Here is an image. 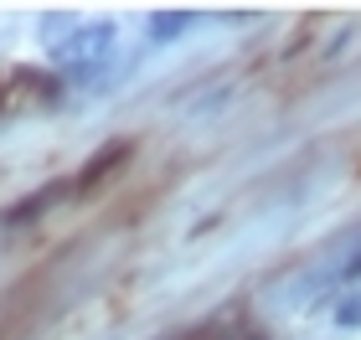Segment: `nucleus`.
I'll use <instances>...</instances> for the list:
<instances>
[{"label":"nucleus","mask_w":361,"mask_h":340,"mask_svg":"<svg viewBox=\"0 0 361 340\" xmlns=\"http://www.w3.org/2000/svg\"><path fill=\"white\" fill-rule=\"evenodd\" d=\"M47 289V273L37 279H21V289L6 299V315H0V340H26L31 320H37V294Z\"/></svg>","instance_id":"obj_1"},{"label":"nucleus","mask_w":361,"mask_h":340,"mask_svg":"<svg viewBox=\"0 0 361 340\" xmlns=\"http://www.w3.org/2000/svg\"><path fill=\"white\" fill-rule=\"evenodd\" d=\"M351 170H356V175H361V144H356V155H351Z\"/></svg>","instance_id":"obj_4"},{"label":"nucleus","mask_w":361,"mask_h":340,"mask_svg":"<svg viewBox=\"0 0 361 340\" xmlns=\"http://www.w3.org/2000/svg\"><path fill=\"white\" fill-rule=\"evenodd\" d=\"M351 279H356V294H351L346 304H341V315H336L346 330H356V325H361V263H356V273H351Z\"/></svg>","instance_id":"obj_3"},{"label":"nucleus","mask_w":361,"mask_h":340,"mask_svg":"<svg viewBox=\"0 0 361 340\" xmlns=\"http://www.w3.org/2000/svg\"><path fill=\"white\" fill-rule=\"evenodd\" d=\"M129 155H135V144H129V139H114V144H104V150H98V155L88 160V165H83V175H78V181H73L68 191H78V196H93V191L104 186L114 170H124V160H129Z\"/></svg>","instance_id":"obj_2"}]
</instances>
